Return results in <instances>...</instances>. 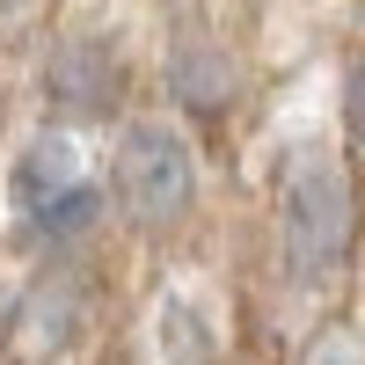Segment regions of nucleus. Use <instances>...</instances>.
<instances>
[{
  "label": "nucleus",
  "mask_w": 365,
  "mask_h": 365,
  "mask_svg": "<svg viewBox=\"0 0 365 365\" xmlns=\"http://www.w3.org/2000/svg\"><path fill=\"white\" fill-rule=\"evenodd\" d=\"M278 220H285V263L299 285H329L351 249V175L336 154L299 146L292 168L278 175Z\"/></svg>",
  "instance_id": "obj_1"
},
{
  "label": "nucleus",
  "mask_w": 365,
  "mask_h": 365,
  "mask_svg": "<svg viewBox=\"0 0 365 365\" xmlns=\"http://www.w3.org/2000/svg\"><path fill=\"white\" fill-rule=\"evenodd\" d=\"M197 197L190 146L168 125H132L117 146V205L132 212V227H175Z\"/></svg>",
  "instance_id": "obj_2"
},
{
  "label": "nucleus",
  "mask_w": 365,
  "mask_h": 365,
  "mask_svg": "<svg viewBox=\"0 0 365 365\" xmlns=\"http://www.w3.org/2000/svg\"><path fill=\"white\" fill-rule=\"evenodd\" d=\"M117 81H125V66H117L110 37H66L44 66V103L58 117H110Z\"/></svg>",
  "instance_id": "obj_3"
},
{
  "label": "nucleus",
  "mask_w": 365,
  "mask_h": 365,
  "mask_svg": "<svg viewBox=\"0 0 365 365\" xmlns=\"http://www.w3.org/2000/svg\"><path fill=\"white\" fill-rule=\"evenodd\" d=\"M168 88L182 96V110H197V117H220L234 103V58L220 44H182L168 58Z\"/></svg>",
  "instance_id": "obj_4"
},
{
  "label": "nucleus",
  "mask_w": 365,
  "mask_h": 365,
  "mask_svg": "<svg viewBox=\"0 0 365 365\" xmlns=\"http://www.w3.org/2000/svg\"><path fill=\"white\" fill-rule=\"evenodd\" d=\"M73 182H81V154H73V146L66 139H29L22 146V161H15V205L22 212H37V205H51V197H66L73 190Z\"/></svg>",
  "instance_id": "obj_5"
},
{
  "label": "nucleus",
  "mask_w": 365,
  "mask_h": 365,
  "mask_svg": "<svg viewBox=\"0 0 365 365\" xmlns=\"http://www.w3.org/2000/svg\"><path fill=\"white\" fill-rule=\"evenodd\" d=\"M96 220H103V190H96V182H73L66 197H51V205L29 212V234L51 241V249H66V241H81Z\"/></svg>",
  "instance_id": "obj_6"
},
{
  "label": "nucleus",
  "mask_w": 365,
  "mask_h": 365,
  "mask_svg": "<svg viewBox=\"0 0 365 365\" xmlns=\"http://www.w3.org/2000/svg\"><path fill=\"white\" fill-rule=\"evenodd\" d=\"M220 351H212V329L197 307H161V365H212Z\"/></svg>",
  "instance_id": "obj_7"
},
{
  "label": "nucleus",
  "mask_w": 365,
  "mask_h": 365,
  "mask_svg": "<svg viewBox=\"0 0 365 365\" xmlns=\"http://www.w3.org/2000/svg\"><path fill=\"white\" fill-rule=\"evenodd\" d=\"M29 322H37V329H44V344L58 351V344L73 336V322H81V292H73L66 278H51V285L37 292V307H29Z\"/></svg>",
  "instance_id": "obj_8"
},
{
  "label": "nucleus",
  "mask_w": 365,
  "mask_h": 365,
  "mask_svg": "<svg viewBox=\"0 0 365 365\" xmlns=\"http://www.w3.org/2000/svg\"><path fill=\"white\" fill-rule=\"evenodd\" d=\"M307 365H365V336L358 329H322L307 344Z\"/></svg>",
  "instance_id": "obj_9"
},
{
  "label": "nucleus",
  "mask_w": 365,
  "mask_h": 365,
  "mask_svg": "<svg viewBox=\"0 0 365 365\" xmlns=\"http://www.w3.org/2000/svg\"><path fill=\"white\" fill-rule=\"evenodd\" d=\"M344 125L365 139V58H358V66H351V88H344Z\"/></svg>",
  "instance_id": "obj_10"
},
{
  "label": "nucleus",
  "mask_w": 365,
  "mask_h": 365,
  "mask_svg": "<svg viewBox=\"0 0 365 365\" xmlns=\"http://www.w3.org/2000/svg\"><path fill=\"white\" fill-rule=\"evenodd\" d=\"M15 322H22V299H15V285H0V344L15 336Z\"/></svg>",
  "instance_id": "obj_11"
},
{
  "label": "nucleus",
  "mask_w": 365,
  "mask_h": 365,
  "mask_svg": "<svg viewBox=\"0 0 365 365\" xmlns=\"http://www.w3.org/2000/svg\"><path fill=\"white\" fill-rule=\"evenodd\" d=\"M0 8H15V0H0Z\"/></svg>",
  "instance_id": "obj_12"
}]
</instances>
